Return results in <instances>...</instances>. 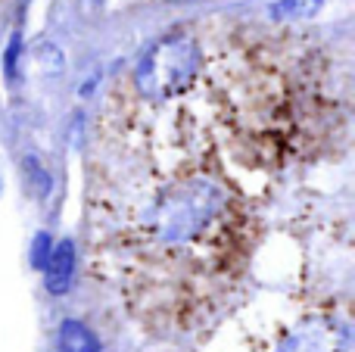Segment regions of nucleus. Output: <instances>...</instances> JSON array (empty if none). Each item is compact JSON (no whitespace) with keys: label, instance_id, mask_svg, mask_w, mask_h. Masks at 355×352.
I'll use <instances>...</instances> for the list:
<instances>
[{"label":"nucleus","instance_id":"f257e3e1","mask_svg":"<svg viewBox=\"0 0 355 352\" xmlns=\"http://www.w3.org/2000/svg\"><path fill=\"white\" fill-rule=\"evenodd\" d=\"M196 72H200V47L187 35H168L141 56L135 81L144 97L166 100L184 91Z\"/></svg>","mask_w":355,"mask_h":352},{"label":"nucleus","instance_id":"f03ea898","mask_svg":"<svg viewBox=\"0 0 355 352\" xmlns=\"http://www.w3.org/2000/svg\"><path fill=\"white\" fill-rule=\"evenodd\" d=\"M215 191L209 184H190L178 191L172 200H166L159 209V234L168 240H184L193 237L215 212Z\"/></svg>","mask_w":355,"mask_h":352},{"label":"nucleus","instance_id":"7ed1b4c3","mask_svg":"<svg viewBox=\"0 0 355 352\" xmlns=\"http://www.w3.org/2000/svg\"><path fill=\"white\" fill-rule=\"evenodd\" d=\"M75 281V243L72 240H60L50 249V259L44 265V284L53 297H62L69 293Z\"/></svg>","mask_w":355,"mask_h":352},{"label":"nucleus","instance_id":"20e7f679","mask_svg":"<svg viewBox=\"0 0 355 352\" xmlns=\"http://www.w3.org/2000/svg\"><path fill=\"white\" fill-rule=\"evenodd\" d=\"M56 352H100V340L85 328L81 322H62L60 324V340H56Z\"/></svg>","mask_w":355,"mask_h":352},{"label":"nucleus","instance_id":"39448f33","mask_svg":"<svg viewBox=\"0 0 355 352\" xmlns=\"http://www.w3.org/2000/svg\"><path fill=\"white\" fill-rule=\"evenodd\" d=\"M324 0H277L271 3V19H309L321 10Z\"/></svg>","mask_w":355,"mask_h":352},{"label":"nucleus","instance_id":"423d86ee","mask_svg":"<svg viewBox=\"0 0 355 352\" xmlns=\"http://www.w3.org/2000/svg\"><path fill=\"white\" fill-rule=\"evenodd\" d=\"M50 249H53V240H50V234L41 231V234L35 237V243H31V265L44 272V265H47V259H50Z\"/></svg>","mask_w":355,"mask_h":352},{"label":"nucleus","instance_id":"0eeeda50","mask_svg":"<svg viewBox=\"0 0 355 352\" xmlns=\"http://www.w3.org/2000/svg\"><path fill=\"white\" fill-rule=\"evenodd\" d=\"M19 50H22V35H12V37H10V47H6V53H3L6 78H16V69H19Z\"/></svg>","mask_w":355,"mask_h":352},{"label":"nucleus","instance_id":"6e6552de","mask_svg":"<svg viewBox=\"0 0 355 352\" xmlns=\"http://www.w3.org/2000/svg\"><path fill=\"white\" fill-rule=\"evenodd\" d=\"M41 66H44V72L47 75H53V72H62V53L56 47H41Z\"/></svg>","mask_w":355,"mask_h":352},{"label":"nucleus","instance_id":"1a4fd4ad","mask_svg":"<svg viewBox=\"0 0 355 352\" xmlns=\"http://www.w3.org/2000/svg\"><path fill=\"white\" fill-rule=\"evenodd\" d=\"M100 3H103V0H87V6H91V10H97Z\"/></svg>","mask_w":355,"mask_h":352},{"label":"nucleus","instance_id":"9d476101","mask_svg":"<svg viewBox=\"0 0 355 352\" xmlns=\"http://www.w3.org/2000/svg\"><path fill=\"white\" fill-rule=\"evenodd\" d=\"M172 3H178V0H172Z\"/></svg>","mask_w":355,"mask_h":352}]
</instances>
